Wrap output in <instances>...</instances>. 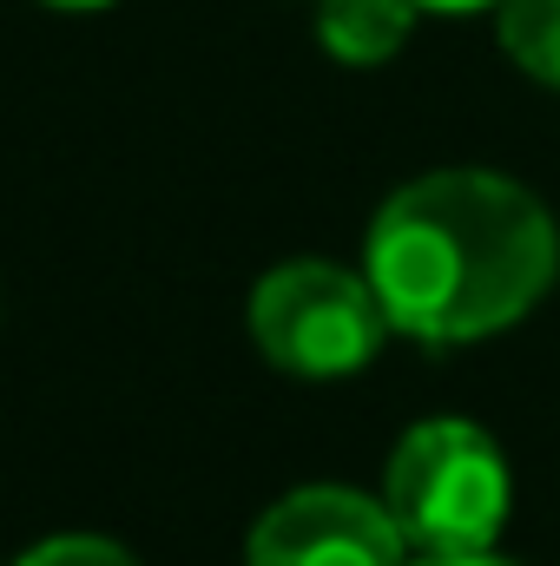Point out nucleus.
I'll list each match as a JSON object with an SVG mask.
<instances>
[{"label":"nucleus","mask_w":560,"mask_h":566,"mask_svg":"<svg viewBox=\"0 0 560 566\" xmlns=\"http://www.w3.org/2000/svg\"><path fill=\"white\" fill-rule=\"evenodd\" d=\"M363 277L396 336L462 349L515 329L560 277L554 211L481 165L422 171L390 191L363 238Z\"/></svg>","instance_id":"f257e3e1"},{"label":"nucleus","mask_w":560,"mask_h":566,"mask_svg":"<svg viewBox=\"0 0 560 566\" xmlns=\"http://www.w3.org/2000/svg\"><path fill=\"white\" fill-rule=\"evenodd\" d=\"M416 560L448 554H495L508 507H515V474L501 441L468 416H428L416 422L383 461V494H376Z\"/></svg>","instance_id":"f03ea898"},{"label":"nucleus","mask_w":560,"mask_h":566,"mask_svg":"<svg viewBox=\"0 0 560 566\" xmlns=\"http://www.w3.org/2000/svg\"><path fill=\"white\" fill-rule=\"evenodd\" d=\"M251 343L283 376L336 382L376 363V349L390 343V316L363 271H343L330 258H290L251 290Z\"/></svg>","instance_id":"7ed1b4c3"},{"label":"nucleus","mask_w":560,"mask_h":566,"mask_svg":"<svg viewBox=\"0 0 560 566\" xmlns=\"http://www.w3.org/2000/svg\"><path fill=\"white\" fill-rule=\"evenodd\" d=\"M245 566H409V547L376 494L310 481L258 514Z\"/></svg>","instance_id":"20e7f679"},{"label":"nucleus","mask_w":560,"mask_h":566,"mask_svg":"<svg viewBox=\"0 0 560 566\" xmlns=\"http://www.w3.org/2000/svg\"><path fill=\"white\" fill-rule=\"evenodd\" d=\"M416 0H317V40L343 66H383L416 33Z\"/></svg>","instance_id":"39448f33"},{"label":"nucleus","mask_w":560,"mask_h":566,"mask_svg":"<svg viewBox=\"0 0 560 566\" xmlns=\"http://www.w3.org/2000/svg\"><path fill=\"white\" fill-rule=\"evenodd\" d=\"M495 33H501V53L560 93V0H501L495 7Z\"/></svg>","instance_id":"423d86ee"},{"label":"nucleus","mask_w":560,"mask_h":566,"mask_svg":"<svg viewBox=\"0 0 560 566\" xmlns=\"http://www.w3.org/2000/svg\"><path fill=\"white\" fill-rule=\"evenodd\" d=\"M13 566H145V560L126 554L120 541H106V534H53V541L27 547Z\"/></svg>","instance_id":"0eeeda50"},{"label":"nucleus","mask_w":560,"mask_h":566,"mask_svg":"<svg viewBox=\"0 0 560 566\" xmlns=\"http://www.w3.org/2000/svg\"><path fill=\"white\" fill-rule=\"evenodd\" d=\"M422 13H488V7H501V0H416Z\"/></svg>","instance_id":"6e6552de"},{"label":"nucleus","mask_w":560,"mask_h":566,"mask_svg":"<svg viewBox=\"0 0 560 566\" xmlns=\"http://www.w3.org/2000/svg\"><path fill=\"white\" fill-rule=\"evenodd\" d=\"M409 566H515V560H495V554H448V560H409Z\"/></svg>","instance_id":"1a4fd4ad"},{"label":"nucleus","mask_w":560,"mask_h":566,"mask_svg":"<svg viewBox=\"0 0 560 566\" xmlns=\"http://www.w3.org/2000/svg\"><path fill=\"white\" fill-rule=\"evenodd\" d=\"M46 7H66V13H93V7H113V0H46Z\"/></svg>","instance_id":"9d476101"}]
</instances>
